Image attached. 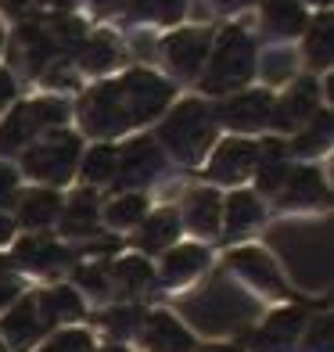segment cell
<instances>
[{
  "label": "cell",
  "instance_id": "3957f363",
  "mask_svg": "<svg viewBox=\"0 0 334 352\" xmlns=\"http://www.w3.org/2000/svg\"><path fill=\"white\" fill-rule=\"evenodd\" d=\"M216 133L219 122L212 116V104L201 98H187L162 111L155 140L166 151V158H172L177 166H201V158L216 144Z\"/></svg>",
  "mask_w": 334,
  "mask_h": 352
},
{
  "label": "cell",
  "instance_id": "f6af8a7d",
  "mask_svg": "<svg viewBox=\"0 0 334 352\" xmlns=\"http://www.w3.org/2000/svg\"><path fill=\"white\" fill-rule=\"evenodd\" d=\"M14 230H19V223H14V216L0 212V245H11V241H14Z\"/></svg>",
  "mask_w": 334,
  "mask_h": 352
},
{
  "label": "cell",
  "instance_id": "5bb4252c",
  "mask_svg": "<svg viewBox=\"0 0 334 352\" xmlns=\"http://www.w3.org/2000/svg\"><path fill=\"white\" fill-rule=\"evenodd\" d=\"M61 234L69 241H93L101 234V198L93 187H76L72 195L61 201Z\"/></svg>",
  "mask_w": 334,
  "mask_h": 352
},
{
  "label": "cell",
  "instance_id": "74e56055",
  "mask_svg": "<svg viewBox=\"0 0 334 352\" xmlns=\"http://www.w3.org/2000/svg\"><path fill=\"white\" fill-rule=\"evenodd\" d=\"M43 11H58L54 0H0V14L11 19L14 25L29 22V19H40Z\"/></svg>",
  "mask_w": 334,
  "mask_h": 352
},
{
  "label": "cell",
  "instance_id": "836d02e7",
  "mask_svg": "<svg viewBox=\"0 0 334 352\" xmlns=\"http://www.w3.org/2000/svg\"><path fill=\"white\" fill-rule=\"evenodd\" d=\"M298 72V58L288 43H280V47H269V51H263L256 58V76L263 79L266 87H284V83H291Z\"/></svg>",
  "mask_w": 334,
  "mask_h": 352
},
{
  "label": "cell",
  "instance_id": "bcb514c9",
  "mask_svg": "<svg viewBox=\"0 0 334 352\" xmlns=\"http://www.w3.org/2000/svg\"><path fill=\"white\" fill-rule=\"evenodd\" d=\"M98 11H115V8H122V4H130V0H90Z\"/></svg>",
  "mask_w": 334,
  "mask_h": 352
},
{
  "label": "cell",
  "instance_id": "484cf974",
  "mask_svg": "<svg viewBox=\"0 0 334 352\" xmlns=\"http://www.w3.org/2000/svg\"><path fill=\"white\" fill-rule=\"evenodd\" d=\"M177 237H180V212L177 209H158V212H148L144 219L137 223L133 245L144 255H155V252L172 248Z\"/></svg>",
  "mask_w": 334,
  "mask_h": 352
},
{
  "label": "cell",
  "instance_id": "f907efd6",
  "mask_svg": "<svg viewBox=\"0 0 334 352\" xmlns=\"http://www.w3.org/2000/svg\"><path fill=\"white\" fill-rule=\"evenodd\" d=\"M8 270H11V263L4 259V255H0V277H8Z\"/></svg>",
  "mask_w": 334,
  "mask_h": 352
},
{
  "label": "cell",
  "instance_id": "60d3db41",
  "mask_svg": "<svg viewBox=\"0 0 334 352\" xmlns=\"http://www.w3.org/2000/svg\"><path fill=\"white\" fill-rule=\"evenodd\" d=\"M19 198H22V176H19V169L8 166V162H0V212L14 209Z\"/></svg>",
  "mask_w": 334,
  "mask_h": 352
},
{
  "label": "cell",
  "instance_id": "ac0fdd59",
  "mask_svg": "<svg viewBox=\"0 0 334 352\" xmlns=\"http://www.w3.org/2000/svg\"><path fill=\"white\" fill-rule=\"evenodd\" d=\"M180 227L198 237H216L223 230V195L216 187H194L180 201Z\"/></svg>",
  "mask_w": 334,
  "mask_h": 352
},
{
  "label": "cell",
  "instance_id": "d6a6232c",
  "mask_svg": "<svg viewBox=\"0 0 334 352\" xmlns=\"http://www.w3.org/2000/svg\"><path fill=\"white\" fill-rule=\"evenodd\" d=\"M148 205L151 201L144 190H126V195H115L108 205H101V223L111 230H130L148 216Z\"/></svg>",
  "mask_w": 334,
  "mask_h": 352
},
{
  "label": "cell",
  "instance_id": "cb8c5ba5",
  "mask_svg": "<svg viewBox=\"0 0 334 352\" xmlns=\"http://www.w3.org/2000/svg\"><path fill=\"white\" fill-rule=\"evenodd\" d=\"M36 137H43V133L33 119V111H29V101H14L4 116H0V158L22 155Z\"/></svg>",
  "mask_w": 334,
  "mask_h": 352
},
{
  "label": "cell",
  "instance_id": "d590c367",
  "mask_svg": "<svg viewBox=\"0 0 334 352\" xmlns=\"http://www.w3.org/2000/svg\"><path fill=\"white\" fill-rule=\"evenodd\" d=\"M144 309L140 306H111L98 316V327L108 334L111 342H122V338H133L140 334V324H144Z\"/></svg>",
  "mask_w": 334,
  "mask_h": 352
},
{
  "label": "cell",
  "instance_id": "d4e9b609",
  "mask_svg": "<svg viewBox=\"0 0 334 352\" xmlns=\"http://www.w3.org/2000/svg\"><path fill=\"white\" fill-rule=\"evenodd\" d=\"M61 190L54 187H33V190H25V195L19 198V216H14V223L25 230H47V227H54L58 216H61Z\"/></svg>",
  "mask_w": 334,
  "mask_h": 352
},
{
  "label": "cell",
  "instance_id": "9c48e42d",
  "mask_svg": "<svg viewBox=\"0 0 334 352\" xmlns=\"http://www.w3.org/2000/svg\"><path fill=\"white\" fill-rule=\"evenodd\" d=\"M324 104V90L316 83V76H298L288 83V90L274 98V111H269V130L277 137H291L306 126Z\"/></svg>",
  "mask_w": 334,
  "mask_h": 352
},
{
  "label": "cell",
  "instance_id": "7dc6e473",
  "mask_svg": "<svg viewBox=\"0 0 334 352\" xmlns=\"http://www.w3.org/2000/svg\"><path fill=\"white\" fill-rule=\"evenodd\" d=\"M201 352H241V349H234V345H209V349H201Z\"/></svg>",
  "mask_w": 334,
  "mask_h": 352
},
{
  "label": "cell",
  "instance_id": "7c38bea8",
  "mask_svg": "<svg viewBox=\"0 0 334 352\" xmlns=\"http://www.w3.org/2000/svg\"><path fill=\"white\" fill-rule=\"evenodd\" d=\"M252 169H256V140L227 137V140L212 144L205 176L223 187H241L245 180H252Z\"/></svg>",
  "mask_w": 334,
  "mask_h": 352
},
{
  "label": "cell",
  "instance_id": "1f68e13d",
  "mask_svg": "<svg viewBox=\"0 0 334 352\" xmlns=\"http://www.w3.org/2000/svg\"><path fill=\"white\" fill-rule=\"evenodd\" d=\"M36 313H40V320H43L47 327L69 324V320H79V316H83V298H79L76 287L58 284V287H47V292H40Z\"/></svg>",
  "mask_w": 334,
  "mask_h": 352
},
{
  "label": "cell",
  "instance_id": "5b68a950",
  "mask_svg": "<svg viewBox=\"0 0 334 352\" xmlns=\"http://www.w3.org/2000/svg\"><path fill=\"white\" fill-rule=\"evenodd\" d=\"M79 155H83V140H79L76 130H51L36 137L29 148L19 155L22 158V173L33 176L36 184L61 190L79 169Z\"/></svg>",
  "mask_w": 334,
  "mask_h": 352
},
{
  "label": "cell",
  "instance_id": "ffe728a7",
  "mask_svg": "<svg viewBox=\"0 0 334 352\" xmlns=\"http://www.w3.org/2000/svg\"><path fill=\"white\" fill-rule=\"evenodd\" d=\"M302 327H306V313L298 306L269 313L263 327L256 331V338H252V352H295Z\"/></svg>",
  "mask_w": 334,
  "mask_h": 352
},
{
  "label": "cell",
  "instance_id": "7bdbcfd3",
  "mask_svg": "<svg viewBox=\"0 0 334 352\" xmlns=\"http://www.w3.org/2000/svg\"><path fill=\"white\" fill-rule=\"evenodd\" d=\"M19 298H22V284L11 280V277H0V313H4L8 306H14Z\"/></svg>",
  "mask_w": 334,
  "mask_h": 352
},
{
  "label": "cell",
  "instance_id": "277c9868",
  "mask_svg": "<svg viewBox=\"0 0 334 352\" xmlns=\"http://www.w3.org/2000/svg\"><path fill=\"white\" fill-rule=\"evenodd\" d=\"M256 58H259V40L245 25H223L212 33V51L209 61L198 76V87L209 98H227L234 90H245L256 79Z\"/></svg>",
  "mask_w": 334,
  "mask_h": 352
},
{
  "label": "cell",
  "instance_id": "8fae6325",
  "mask_svg": "<svg viewBox=\"0 0 334 352\" xmlns=\"http://www.w3.org/2000/svg\"><path fill=\"white\" fill-rule=\"evenodd\" d=\"M76 252L69 245H58L54 237L47 234H25L11 252V266L22 270V274H33V277H54L61 274L65 266H72Z\"/></svg>",
  "mask_w": 334,
  "mask_h": 352
},
{
  "label": "cell",
  "instance_id": "f546056e",
  "mask_svg": "<svg viewBox=\"0 0 334 352\" xmlns=\"http://www.w3.org/2000/svg\"><path fill=\"white\" fill-rule=\"evenodd\" d=\"M306 43H302V54H306V65L309 72H327L331 69V58H334V36H331V11L324 8L316 19H309L306 25Z\"/></svg>",
  "mask_w": 334,
  "mask_h": 352
},
{
  "label": "cell",
  "instance_id": "8d00e7d4",
  "mask_svg": "<svg viewBox=\"0 0 334 352\" xmlns=\"http://www.w3.org/2000/svg\"><path fill=\"white\" fill-rule=\"evenodd\" d=\"M72 280L76 287H83L90 298H108L111 295V284H108V259H90L87 266H76L72 270Z\"/></svg>",
  "mask_w": 334,
  "mask_h": 352
},
{
  "label": "cell",
  "instance_id": "e575fe53",
  "mask_svg": "<svg viewBox=\"0 0 334 352\" xmlns=\"http://www.w3.org/2000/svg\"><path fill=\"white\" fill-rule=\"evenodd\" d=\"M183 14H187V0H130V19L144 25L172 29L177 22H183Z\"/></svg>",
  "mask_w": 334,
  "mask_h": 352
},
{
  "label": "cell",
  "instance_id": "52a82bcc",
  "mask_svg": "<svg viewBox=\"0 0 334 352\" xmlns=\"http://www.w3.org/2000/svg\"><path fill=\"white\" fill-rule=\"evenodd\" d=\"M209 51H212V29L205 25H180L158 40V58H162L166 72L180 83H194L201 76Z\"/></svg>",
  "mask_w": 334,
  "mask_h": 352
},
{
  "label": "cell",
  "instance_id": "f5cc1de1",
  "mask_svg": "<svg viewBox=\"0 0 334 352\" xmlns=\"http://www.w3.org/2000/svg\"><path fill=\"white\" fill-rule=\"evenodd\" d=\"M101 352H126V349H122V345H115V342H111V345H108V349H101Z\"/></svg>",
  "mask_w": 334,
  "mask_h": 352
},
{
  "label": "cell",
  "instance_id": "ba28073f",
  "mask_svg": "<svg viewBox=\"0 0 334 352\" xmlns=\"http://www.w3.org/2000/svg\"><path fill=\"white\" fill-rule=\"evenodd\" d=\"M166 169V151L158 148V140L148 133H137L126 144H119V162H115V176H111V190L126 195V190H144L151 187Z\"/></svg>",
  "mask_w": 334,
  "mask_h": 352
},
{
  "label": "cell",
  "instance_id": "44dd1931",
  "mask_svg": "<svg viewBox=\"0 0 334 352\" xmlns=\"http://www.w3.org/2000/svg\"><path fill=\"white\" fill-rule=\"evenodd\" d=\"M43 331H47V324L40 320V313H36V298L33 295H22L14 306H8V313H4V320H0V334H4V342L11 345V349H19V352H29L40 338H43Z\"/></svg>",
  "mask_w": 334,
  "mask_h": 352
},
{
  "label": "cell",
  "instance_id": "f35d334b",
  "mask_svg": "<svg viewBox=\"0 0 334 352\" xmlns=\"http://www.w3.org/2000/svg\"><path fill=\"white\" fill-rule=\"evenodd\" d=\"M40 352H98L93 349V338L90 331H79V327H69V331H58L51 342H47Z\"/></svg>",
  "mask_w": 334,
  "mask_h": 352
},
{
  "label": "cell",
  "instance_id": "f1b7e54d",
  "mask_svg": "<svg viewBox=\"0 0 334 352\" xmlns=\"http://www.w3.org/2000/svg\"><path fill=\"white\" fill-rule=\"evenodd\" d=\"M331 133H334V122H331V111L320 108L316 116L302 126L298 133H291V144H288V155L291 158H302V162H309V158H320L331 151Z\"/></svg>",
  "mask_w": 334,
  "mask_h": 352
},
{
  "label": "cell",
  "instance_id": "e0dca14e",
  "mask_svg": "<svg viewBox=\"0 0 334 352\" xmlns=\"http://www.w3.org/2000/svg\"><path fill=\"white\" fill-rule=\"evenodd\" d=\"M76 72L79 76H108L115 72L122 61H126V51H122V40L111 33V29H93V33H87V40L79 43L76 51Z\"/></svg>",
  "mask_w": 334,
  "mask_h": 352
},
{
  "label": "cell",
  "instance_id": "681fc988",
  "mask_svg": "<svg viewBox=\"0 0 334 352\" xmlns=\"http://www.w3.org/2000/svg\"><path fill=\"white\" fill-rule=\"evenodd\" d=\"M298 4H313V8H327L331 0H298Z\"/></svg>",
  "mask_w": 334,
  "mask_h": 352
},
{
  "label": "cell",
  "instance_id": "2e32d148",
  "mask_svg": "<svg viewBox=\"0 0 334 352\" xmlns=\"http://www.w3.org/2000/svg\"><path fill=\"white\" fill-rule=\"evenodd\" d=\"M331 201V187L316 166H291L288 180L277 190L280 209H324Z\"/></svg>",
  "mask_w": 334,
  "mask_h": 352
},
{
  "label": "cell",
  "instance_id": "4fadbf2b",
  "mask_svg": "<svg viewBox=\"0 0 334 352\" xmlns=\"http://www.w3.org/2000/svg\"><path fill=\"white\" fill-rule=\"evenodd\" d=\"M227 266H230V274H237L248 287H256V292H263V295H274V298L288 295V284H284L280 266L269 259L263 248H234L227 255Z\"/></svg>",
  "mask_w": 334,
  "mask_h": 352
},
{
  "label": "cell",
  "instance_id": "7402d4cb",
  "mask_svg": "<svg viewBox=\"0 0 334 352\" xmlns=\"http://www.w3.org/2000/svg\"><path fill=\"white\" fill-rule=\"evenodd\" d=\"M140 338L151 352H194V338H190V331L180 324L172 313L166 309H155L144 316V324H140Z\"/></svg>",
  "mask_w": 334,
  "mask_h": 352
},
{
  "label": "cell",
  "instance_id": "ee69618b",
  "mask_svg": "<svg viewBox=\"0 0 334 352\" xmlns=\"http://www.w3.org/2000/svg\"><path fill=\"white\" fill-rule=\"evenodd\" d=\"M252 4H256V0H209V8L219 11V14H237V11H245Z\"/></svg>",
  "mask_w": 334,
  "mask_h": 352
},
{
  "label": "cell",
  "instance_id": "7a4b0ae2",
  "mask_svg": "<svg viewBox=\"0 0 334 352\" xmlns=\"http://www.w3.org/2000/svg\"><path fill=\"white\" fill-rule=\"evenodd\" d=\"M201 334H234L259 320V298L230 284L227 274H212V280L198 287L194 295L180 298L177 306Z\"/></svg>",
  "mask_w": 334,
  "mask_h": 352
},
{
  "label": "cell",
  "instance_id": "4dcf8cb0",
  "mask_svg": "<svg viewBox=\"0 0 334 352\" xmlns=\"http://www.w3.org/2000/svg\"><path fill=\"white\" fill-rule=\"evenodd\" d=\"M115 162H119V148L111 140H98L93 148H87V155H79V180L83 187H108L115 176Z\"/></svg>",
  "mask_w": 334,
  "mask_h": 352
},
{
  "label": "cell",
  "instance_id": "83f0119b",
  "mask_svg": "<svg viewBox=\"0 0 334 352\" xmlns=\"http://www.w3.org/2000/svg\"><path fill=\"white\" fill-rule=\"evenodd\" d=\"M263 223V201L252 190H234L230 198H223V230H227V241L245 237L252 227Z\"/></svg>",
  "mask_w": 334,
  "mask_h": 352
},
{
  "label": "cell",
  "instance_id": "d6986e66",
  "mask_svg": "<svg viewBox=\"0 0 334 352\" xmlns=\"http://www.w3.org/2000/svg\"><path fill=\"white\" fill-rule=\"evenodd\" d=\"M306 25H309V11L298 0H263L259 4V29L266 40L291 43L295 36L306 33Z\"/></svg>",
  "mask_w": 334,
  "mask_h": 352
},
{
  "label": "cell",
  "instance_id": "816d5d0a",
  "mask_svg": "<svg viewBox=\"0 0 334 352\" xmlns=\"http://www.w3.org/2000/svg\"><path fill=\"white\" fill-rule=\"evenodd\" d=\"M4 43H8V29H4V22H0V51H4Z\"/></svg>",
  "mask_w": 334,
  "mask_h": 352
},
{
  "label": "cell",
  "instance_id": "ab89813d",
  "mask_svg": "<svg viewBox=\"0 0 334 352\" xmlns=\"http://www.w3.org/2000/svg\"><path fill=\"white\" fill-rule=\"evenodd\" d=\"M331 331H334L331 316H316L309 324V331H306V338H302V345H295V349H302V352H331Z\"/></svg>",
  "mask_w": 334,
  "mask_h": 352
},
{
  "label": "cell",
  "instance_id": "c3c4849f",
  "mask_svg": "<svg viewBox=\"0 0 334 352\" xmlns=\"http://www.w3.org/2000/svg\"><path fill=\"white\" fill-rule=\"evenodd\" d=\"M72 4H76V0H54L58 11H72Z\"/></svg>",
  "mask_w": 334,
  "mask_h": 352
},
{
  "label": "cell",
  "instance_id": "b9f144b4",
  "mask_svg": "<svg viewBox=\"0 0 334 352\" xmlns=\"http://www.w3.org/2000/svg\"><path fill=\"white\" fill-rule=\"evenodd\" d=\"M19 101V79H14V72L8 65H0V116Z\"/></svg>",
  "mask_w": 334,
  "mask_h": 352
},
{
  "label": "cell",
  "instance_id": "8992f818",
  "mask_svg": "<svg viewBox=\"0 0 334 352\" xmlns=\"http://www.w3.org/2000/svg\"><path fill=\"white\" fill-rule=\"evenodd\" d=\"M43 14L40 19H29V22H19L14 33L8 36V43H4V51L11 54V69L22 72L25 79H40L51 65H58V61H72V58L61 54V47H58Z\"/></svg>",
  "mask_w": 334,
  "mask_h": 352
},
{
  "label": "cell",
  "instance_id": "4316f807",
  "mask_svg": "<svg viewBox=\"0 0 334 352\" xmlns=\"http://www.w3.org/2000/svg\"><path fill=\"white\" fill-rule=\"evenodd\" d=\"M209 263H212L209 248H201V245H172V248H166V259H162V284L180 287L187 280L201 277L205 270H209Z\"/></svg>",
  "mask_w": 334,
  "mask_h": 352
},
{
  "label": "cell",
  "instance_id": "30bf717a",
  "mask_svg": "<svg viewBox=\"0 0 334 352\" xmlns=\"http://www.w3.org/2000/svg\"><path fill=\"white\" fill-rule=\"evenodd\" d=\"M269 111H274V94L269 90H234L219 104H212V116L219 126H227L237 137H252L269 130Z\"/></svg>",
  "mask_w": 334,
  "mask_h": 352
},
{
  "label": "cell",
  "instance_id": "6da1fadb",
  "mask_svg": "<svg viewBox=\"0 0 334 352\" xmlns=\"http://www.w3.org/2000/svg\"><path fill=\"white\" fill-rule=\"evenodd\" d=\"M172 94L177 90L166 76L151 69H126L119 79L93 83L72 111L79 133L93 140H115L151 119H162V111L172 104Z\"/></svg>",
  "mask_w": 334,
  "mask_h": 352
},
{
  "label": "cell",
  "instance_id": "9a60e30c",
  "mask_svg": "<svg viewBox=\"0 0 334 352\" xmlns=\"http://www.w3.org/2000/svg\"><path fill=\"white\" fill-rule=\"evenodd\" d=\"M291 155H288V140L284 137H263L256 140V169H252V180L256 190L266 198H277V190L284 187L291 173Z\"/></svg>",
  "mask_w": 334,
  "mask_h": 352
},
{
  "label": "cell",
  "instance_id": "603a6c76",
  "mask_svg": "<svg viewBox=\"0 0 334 352\" xmlns=\"http://www.w3.org/2000/svg\"><path fill=\"white\" fill-rule=\"evenodd\" d=\"M108 284L115 298H137L155 292V270L140 259V255H122V259H108Z\"/></svg>",
  "mask_w": 334,
  "mask_h": 352
}]
</instances>
